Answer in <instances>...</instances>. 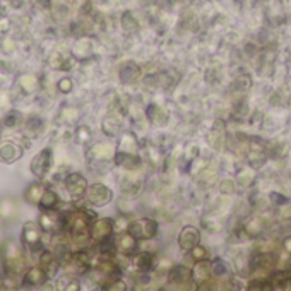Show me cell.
Here are the masks:
<instances>
[{
    "mask_svg": "<svg viewBox=\"0 0 291 291\" xmlns=\"http://www.w3.org/2000/svg\"><path fill=\"white\" fill-rule=\"evenodd\" d=\"M91 219L93 212L88 211H72L64 216V224L71 231V238L77 247H84L91 238Z\"/></svg>",
    "mask_w": 291,
    "mask_h": 291,
    "instance_id": "1",
    "label": "cell"
},
{
    "mask_svg": "<svg viewBox=\"0 0 291 291\" xmlns=\"http://www.w3.org/2000/svg\"><path fill=\"white\" fill-rule=\"evenodd\" d=\"M0 257H2L5 271L12 276H19L26 269V259L22 254V248L12 238L5 240L3 245L0 247Z\"/></svg>",
    "mask_w": 291,
    "mask_h": 291,
    "instance_id": "2",
    "label": "cell"
},
{
    "mask_svg": "<svg viewBox=\"0 0 291 291\" xmlns=\"http://www.w3.org/2000/svg\"><path fill=\"white\" fill-rule=\"evenodd\" d=\"M129 231L137 240H151V238H154L158 233V223L149 218L135 219L129 224Z\"/></svg>",
    "mask_w": 291,
    "mask_h": 291,
    "instance_id": "3",
    "label": "cell"
},
{
    "mask_svg": "<svg viewBox=\"0 0 291 291\" xmlns=\"http://www.w3.org/2000/svg\"><path fill=\"white\" fill-rule=\"evenodd\" d=\"M113 230H115V221H111L110 218H101V219H96L91 224L89 233H91V240L103 243L110 238Z\"/></svg>",
    "mask_w": 291,
    "mask_h": 291,
    "instance_id": "4",
    "label": "cell"
},
{
    "mask_svg": "<svg viewBox=\"0 0 291 291\" xmlns=\"http://www.w3.org/2000/svg\"><path fill=\"white\" fill-rule=\"evenodd\" d=\"M53 163V154H52V149H43L40 151V153L36 154V156L33 158V161H31V173L34 175V177L38 178H43L46 173H48L50 166H52Z\"/></svg>",
    "mask_w": 291,
    "mask_h": 291,
    "instance_id": "5",
    "label": "cell"
},
{
    "mask_svg": "<svg viewBox=\"0 0 291 291\" xmlns=\"http://www.w3.org/2000/svg\"><path fill=\"white\" fill-rule=\"evenodd\" d=\"M65 189L74 200L81 199L88 192V180L81 173H71L65 178Z\"/></svg>",
    "mask_w": 291,
    "mask_h": 291,
    "instance_id": "6",
    "label": "cell"
},
{
    "mask_svg": "<svg viewBox=\"0 0 291 291\" xmlns=\"http://www.w3.org/2000/svg\"><path fill=\"white\" fill-rule=\"evenodd\" d=\"M40 224L33 223V221H28L22 228V243L29 248V250H38L41 247V231H40Z\"/></svg>",
    "mask_w": 291,
    "mask_h": 291,
    "instance_id": "7",
    "label": "cell"
},
{
    "mask_svg": "<svg viewBox=\"0 0 291 291\" xmlns=\"http://www.w3.org/2000/svg\"><path fill=\"white\" fill-rule=\"evenodd\" d=\"M111 200V190L103 184H93L88 187V202L91 205H106Z\"/></svg>",
    "mask_w": 291,
    "mask_h": 291,
    "instance_id": "8",
    "label": "cell"
},
{
    "mask_svg": "<svg viewBox=\"0 0 291 291\" xmlns=\"http://www.w3.org/2000/svg\"><path fill=\"white\" fill-rule=\"evenodd\" d=\"M207 142L216 151H221L224 144H226V123L221 118H218L212 123V129L207 134Z\"/></svg>",
    "mask_w": 291,
    "mask_h": 291,
    "instance_id": "9",
    "label": "cell"
},
{
    "mask_svg": "<svg viewBox=\"0 0 291 291\" xmlns=\"http://www.w3.org/2000/svg\"><path fill=\"white\" fill-rule=\"evenodd\" d=\"M38 224H40L41 230L46 233H55V231H60L62 228H65L64 216L57 214V212H53V211L43 212V214L40 216V219H38Z\"/></svg>",
    "mask_w": 291,
    "mask_h": 291,
    "instance_id": "10",
    "label": "cell"
},
{
    "mask_svg": "<svg viewBox=\"0 0 291 291\" xmlns=\"http://www.w3.org/2000/svg\"><path fill=\"white\" fill-rule=\"evenodd\" d=\"M199 242H200V233L194 226H185L180 231V235H178V245L185 252H192V248L199 245Z\"/></svg>",
    "mask_w": 291,
    "mask_h": 291,
    "instance_id": "11",
    "label": "cell"
},
{
    "mask_svg": "<svg viewBox=\"0 0 291 291\" xmlns=\"http://www.w3.org/2000/svg\"><path fill=\"white\" fill-rule=\"evenodd\" d=\"M17 202H15L14 197L10 195H3L0 197V221L3 223H12L17 218Z\"/></svg>",
    "mask_w": 291,
    "mask_h": 291,
    "instance_id": "12",
    "label": "cell"
},
{
    "mask_svg": "<svg viewBox=\"0 0 291 291\" xmlns=\"http://www.w3.org/2000/svg\"><path fill=\"white\" fill-rule=\"evenodd\" d=\"M146 115H147V118H149V122L156 127H165V125H168V122H170L168 111H166L165 108H161L160 104H151V106H147Z\"/></svg>",
    "mask_w": 291,
    "mask_h": 291,
    "instance_id": "13",
    "label": "cell"
},
{
    "mask_svg": "<svg viewBox=\"0 0 291 291\" xmlns=\"http://www.w3.org/2000/svg\"><path fill=\"white\" fill-rule=\"evenodd\" d=\"M168 279H170V283H173V285H177V286H185L194 281L192 271L187 269L185 266H175L173 269L170 271Z\"/></svg>",
    "mask_w": 291,
    "mask_h": 291,
    "instance_id": "14",
    "label": "cell"
},
{
    "mask_svg": "<svg viewBox=\"0 0 291 291\" xmlns=\"http://www.w3.org/2000/svg\"><path fill=\"white\" fill-rule=\"evenodd\" d=\"M48 274L41 269L40 266L38 267H31V269L26 271L24 274V283L31 288H38V286H43L46 281H48Z\"/></svg>",
    "mask_w": 291,
    "mask_h": 291,
    "instance_id": "15",
    "label": "cell"
},
{
    "mask_svg": "<svg viewBox=\"0 0 291 291\" xmlns=\"http://www.w3.org/2000/svg\"><path fill=\"white\" fill-rule=\"evenodd\" d=\"M141 79V67L134 62H127L120 69V81L125 84H135Z\"/></svg>",
    "mask_w": 291,
    "mask_h": 291,
    "instance_id": "16",
    "label": "cell"
},
{
    "mask_svg": "<svg viewBox=\"0 0 291 291\" xmlns=\"http://www.w3.org/2000/svg\"><path fill=\"white\" fill-rule=\"evenodd\" d=\"M22 156V149L14 142H2L0 144V163H14Z\"/></svg>",
    "mask_w": 291,
    "mask_h": 291,
    "instance_id": "17",
    "label": "cell"
},
{
    "mask_svg": "<svg viewBox=\"0 0 291 291\" xmlns=\"http://www.w3.org/2000/svg\"><path fill=\"white\" fill-rule=\"evenodd\" d=\"M212 276V264L207 262V259L204 261H197L194 264L192 269V278L195 283H207V279Z\"/></svg>",
    "mask_w": 291,
    "mask_h": 291,
    "instance_id": "18",
    "label": "cell"
},
{
    "mask_svg": "<svg viewBox=\"0 0 291 291\" xmlns=\"http://www.w3.org/2000/svg\"><path fill=\"white\" fill-rule=\"evenodd\" d=\"M115 163L122 168H125L127 172H134L141 166V160H139L137 154L132 153H123V151H118L115 154Z\"/></svg>",
    "mask_w": 291,
    "mask_h": 291,
    "instance_id": "19",
    "label": "cell"
},
{
    "mask_svg": "<svg viewBox=\"0 0 291 291\" xmlns=\"http://www.w3.org/2000/svg\"><path fill=\"white\" fill-rule=\"evenodd\" d=\"M115 247L118 248V252H122V254H132V252L135 250V247H137V238H135L130 231L120 233V235L116 236Z\"/></svg>",
    "mask_w": 291,
    "mask_h": 291,
    "instance_id": "20",
    "label": "cell"
},
{
    "mask_svg": "<svg viewBox=\"0 0 291 291\" xmlns=\"http://www.w3.org/2000/svg\"><path fill=\"white\" fill-rule=\"evenodd\" d=\"M40 267L48 274V278H53L58 269V259L53 252H43L40 255Z\"/></svg>",
    "mask_w": 291,
    "mask_h": 291,
    "instance_id": "21",
    "label": "cell"
},
{
    "mask_svg": "<svg viewBox=\"0 0 291 291\" xmlns=\"http://www.w3.org/2000/svg\"><path fill=\"white\" fill-rule=\"evenodd\" d=\"M17 86L24 95H31L38 89V77L33 74H22L17 77Z\"/></svg>",
    "mask_w": 291,
    "mask_h": 291,
    "instance_id": "22",
    "label": "cell"
},
{
    "mask_svg": "<svg viewBox=\"0 0 291 291\" xmlns=\"http://www.w3.org/2000/svg\"><path fill=\"white\" fill-rule=\"evenodd\" d=\"M45 192V187L40 184V182H34V184L28 185V189L24 190V200H28L29 204H40L41 195Z\"/></svg>",
    "mask_w": 291,
    "mask_h": 291,
    "instance_id": "23",
    "label": "cell"
},
{
    "mask_svg": "<svg viewBox=\"0 0 291 291\" xmlns=\"http://www.w3.org/2000/svg\"><path fill=\"white\" fill-rule=\"evenodd\" d=\"M120 185H122L123 192L130 194V195H134V194H137L139 190H141L142 182H141V178H139V177H134V175L127 173L125 177H123L122 180H120Z\"/></svg>",
    "mask_w": 291,
    "mask_h": 291,
    "instance_id": "24",
    "label": "cell"
},
{
    "mask_svg": "<svg viewBox=\"0 0 291 291\" xmlns=\"http://www.w3.org/2000/svg\"><path fill=\"white\" fill-rule=\"evenodd\" d=\"M58 204H60V199H58V195L53 190H48L45 189L43 195H41V200H40V207L43 209V211H55L58 207Z\"/></svg>",
    "mask_w": 291,
    "mask_h": 291,
    "instance_id": "25",
    "label": "cell"
},
{
    "mask_svg": "<svg viewBox=\"0 0 291 291\" xmlns=\"http://www.w3.org/2000/svg\"><path fill=\"white\" fill-rule=\"evenodd\" d=\"M137 149H139V141H137V137H135V134L125 132V134L122 135V139H120V151L135 154Z\"/></svg>",
    "mask_w": 291,
    "mask_h": 291,
    "instance_id": "26",
    "label": "cell"
},
{
    "mask_svg": "<svg viewBox=\"0 0 291 291\" xmlns=\"http://www.w3.org/2000/svg\"><path fill=\"white\" fill-rule=\"evenodd\" d=\"M264 230V224H262V219L257 218V216H252V218H248V221L245 223V231L248 236H252V238H257L259 235L262 233Z\"/></svg>",
    "mask_w": 291,
    "mask_h": 291,
    "instance_id": "27",
    "label": "cell"
},
{
    "mask_svg": "<svg viewBox=\"0 0 291 291\" xmlns=\"http://www.w3.org/2000/svg\"><path fill=\"white\" fill-rule=\"evenodd\" d=\"M135 266H137L139 271L147 273V271H151L153 269V266H154V255L147 254V252H141V254L135 257Z\"/></svg>",
    "mask_w": 291,
    "mask_h": 291,
    "instance_id": "28",
    "label": "cell"
},
{
    "mask_svg": "<svg viewBox=\"0 0 291 291\" xmlns=\"http://www.w3.org/2000/svg\"><path fill=\"white\" fill-rule=\"evenodd\" d=\"M266 158H267V153H264L262 149H250L247 154L248 165L252 168H261L264 163H266Z\"/></svg>",
    "mask_w": 291,
    "mask_h": 291,
    "instance_id": "29",
    "label": "cell"
},
{
    "mask_svg": "<svg viewBox=\"0 0 291 291\" xmlns=\"http://www.w3.org/2000/svg\"><path fill=\"white\" fill-rule=\"evenodd\" d=\"M120 118H116L115 115H108L106 118L103 120V132L106 135H115L116 132H120Z\"/></svg>",
    "mask_w": 291,
    "mask_h": 291,
    "instance_id": "30",
    "label": "cell"
},
{
    "mask_svg": "<svg viewBox=\"0 0 291 291\" xmlns=\"http://www.w3.org/2000/svg\"><path fill=\"white\" fill-rule=\"evenodd\" d=\"M250 86H252L250 76L243 74V76L235 77V81H233V84H231V89L235 93H245V91H248V89H250Z\"/></svg>",
    "mask_w": 291,
    "mask_h": 291,
    "instance_id": "31",
    "label": "cell"
},
{
    "mask_svg": "<svg viewBox=\"0 0 291 291\" xmlns=\"http://www.w3.org/2000/svg\"><path fill=\"white\" fill-rule=\"evenodd\" d=\"M74 55H76L77 58H81V60L91 57V43H89V40L77 41V45L74 46Z\"/></svg>",
    "mask_w": 291,
    "mask_h": 291,
    "instance_id": "32",
    "label": "cell"
},
{
    "mask_svg": "<svg viewBox=\"0 0 291 291\" xmlns=\"http://www.w3.org/2000/svg\"><path fill=\"white\" fill-rule=\"evenodd\" d=\"M91 154L96 158L98 161H103V160H108V158L111 156V147L108 144H98L93 147Z\"/></svg>",
    "mask_w": 291,
    "mask_h": 291,
    "instance_id": "33",
    "label": "cell"
},
{
    "mask_svg": "<svg viewBox=\"0 0 291 291\" xmlns=\"http://www.w3.org/2000/svg\"><path fill=\"white\" fill-rule=\"evenodd\" d=\"M212 276H216V278L230 276V269H228L226 262H223L221 259H216V261L212 262Z\"/></svg>",
    "mask_w": 291,
    "mask_h": 291,
    "instance_id": "34",
    "label": "cell"
},
{
    "mask_svg": "<svg viewBox=\"0 0 291 291\" xmlns=\"http://www.w3.org/2000/svg\"><path fill=\"white\" fill-rule=\"evenodd\" d=\"M79 115H81V111L74 106H65V108H62V111H60V118L67 123H74L79 118Z\"/></svg>",
    "mask_w": 291,
    "mask_h": 291,
    "instance_id": "35",
    "label": "cell"
},
{
    "mask_svg": "<svg viewBox=\"0 0 291 291\" xmlns=\"http://www.w3.org/2000/svg\"><path fill=\"white\" fill-rule=\"evenodd\" d=\"M81 286H79V281H77L76 278H71V276H65L62 278L60 281H58V290H65V291H77Z\"/></svg>",
    "mask_w": 291,
    "mask_h": 291,
    "instance_id": "36",
    "label": "cell"
},
{
    "mask_svg": "<svg viewBox=\"0 0 291 291\" xmlns=\"http://www.w3.org/2000/svg\"><path fill=\"white\" fill-rule=\"evenodd\" d=\"M41 129H43V120H41V116L33 115L26 120V130L31 132V134H38Z\"/></svg>",
    "mask_w": 291,
    "mask_h": 291,
    "instance_id": "37",
    "label": "cell"
},
{
    "mask_svg": "<svg viewBox=\"0 0 291 291\" xmlns=\"http://www.w3.org/2000/svg\"><path fill=\"white\" fill-rule=\"evenodd\" d=\"M278 218L285 224L291 223V204L288 202V200L283 204H278Z\"/></svg>",
    "mask_w": 291,
    "mask_h": 291,
    "instance_id": "38",
    "label": "cell"
},
{
    "mask_svg": "<svg viewBox=\"0 0 291 291\" xmlns=\"http://www.w3.org/2000/svg\"><path fill=\"white\" fill-rule=\"evenodd\" d=\"M254 182H255V173L252 172V170L245 168L238 173V184L242 185V187H250Z\"/></svg>",
    "mask_w": 291,
    "mask_h": 291,
    "instance_id": "39",
    "label": "cell"
},
{
    "mask_svg": "<svg viewBox=\"0 0 291 291\" xmlns=\"http://www.w3.org/2000/svg\"><path fill=\"white\" fill-rule=\"evenodd\" d=\"M67 60H65L64 57L60 55V53H53L52 57H50V65H52L53 69H57V71H64V69H69L67 65Z\"/></svg>",
    "mask_w": 291,
    "mask_h": 291,
    "instance_id": "40",
    "label": "cell"
},
{
    "mask_svg": "<svg viewBox=\"0 0 291 291\" xmlns=\"http://www.w3.org/2000/svg\"><path fill=\"white\" fill-rule=\"evenodd\" d=\"M76 135H77V141H79L81 144H88V142L91 141V129L86 125H81L79 129H77Z\"/></svg>",
    "mask_w": 291,
    "mask_h": 291,
    "instance_id": "41",
    "label": "cell"
},
{
    "mask_svg": "<svg viewBox=\"0 0 291 291\" xmlns=\"http://www.w3.org/2000/svg\"><path fill=\"white\" fill-rule=\"evenodd\" d=\"M219 192L224 194V195H231V194H235V182L230 180V178H226V180H221Z\"/></svg>",
    "mask_w": 291,
    "mask_h": 291,
    "instance_id": "42",
    "label": "cell"
},
{
    "mask_svg": "<svg viewBox=\"0 0 291 291\" xmlns=\"http://www.w3.org/2000/svg\"><path fill=\"white\" fill-rule=\"evenodd\" d=\"M233 113L235 116H238V118H243V116H247L248 113V104L245 99H242V101L235 103V106H233Z\"/></svg>",
    "mask_w": 291,
    "mask_h": 291,
    "instance_id": "43",
    "label": "cell"
},
{
    "mask_svg": "<svg viewBox=\"0 0 291 291\" xmlns=\"http://www.w3.org/2000/svg\"><path fill=\"white\" fill-rule=\"evenodd\" d=\"M199 178H200V182L202 184H207V185H211V184H214V180H216V172L214 170H202V172L199 173Z\"/></svg>",
    "mask_w": 291,
    "mask_h": 291,
    "instance_id": "44",
    "label": "cell"
},
{
    "mask_svg": "<svg viewBox=\"0 0 291 291\" xmlns=\"http://www.w3.org/2000/svg\"><path fill=\"white\" fill-rule=\"evenodd\" d=\"M235 267L238 269V273H247V269H248V261H247V255L245 254H240V255H236V259H235Z\"/></svg>",
    "mask_w": 291,
    "mask_h": 291,
    "instance_id": "45",
    "label": "cell"
},
{
    "mask_svg": "<svg viewBox=\"0 0 291 291\" xmlns=\"http://www.w3.org/2000/svg\"><path fill=\"white\" fill-rule=\"evenodd\" d=\"M283 153V144L281 142H271L269 146H267V156L271 158H279Z\"/></svg>",
    "mask_w": 291,
    "mask_h": 291,
    "instance_id": "46",
    "label": "cell"
},
{
    "mask_svg": "<svg viewBox=\"0 0 291 291\" xmlns=\"http://www.w3.org/2000/svg\"><path fill=\"white\" fill-rule=\"evenodd\" d=\"M57 88H58V91H60V93H64V95H67V93H71V91H72L74 84H72V81L69 79V77H64V79L58 81Z\"/></svg>",
    "mask_w": 291,
    "mask_h": 291,
    "instance_id": "47",
    "label": "cell"
},
{
    "mask_svg": "<svg viewBox=\"0 0 291 291\" xmlns=\"http://www.w3.org/2000/svg\"><path fill=\"white\" fill-rule=\"evenodd\" d=\"M192 257H194V261H204V259H207V250H205L204 247H194L192 248Z\"/></svg>",
    "mask_w": 291,
    "mask_h": 291,
    "instance_id": "48",
    "label": "cell"
},
{
    "mask_svg": "<svg viewBox=\"0 0 291 291\" xmlns=\"http://www.w3.org/2000/svg\"><path fill=\"white\" fill-rule=\"evenodd\" d=\"M19 115L17 111H10L9 115L5 116V125L7 127H15V125H19V123H21V118H19Z\"/></svg>",
    "mask_w": 291,
    "mask_h": 291,
    "instance_id": "49",
    "label": "cell"
},
{
    "mask_svg": "<svg viewBox=\"0 0 291 291\" xmlns=\"http://www.w3.org/2000/svg\"><path fill=\"white\" fill-rule=\"evenodd\" d=\"M123 28H125L127 31H135V29H137V24H135V21L132 19L130 14L123 15Z\"/></svg>",
    "mask_w": 291,
    "mask_h": 291,
    "instance_id": "50",
    "label": "cell"
},
{
    "mask_svg": "<svg viewBox=\"0 0 291 291\" xmlns=\"http://www.w3.org/2000/svg\"><path fill=\"white\" fill-rule=\"evenodd\" d=\"M197 154H199V147H197L195 144L189 146L187 151H185V160H187V161H194L197 158Z\"/></svg>",
    "mask_w": 291,
    "mask_h": 291,
    "instance_id": "51",
    "label": "cell"
},
{
    "mask_svg": "<svg viewBox=\"0 0 291 291\" xmlns=\"http://www.w3.org/2000/svg\"><path fill=\"white\" fill-rule=\"evenodd\" d=\"M207 168V163L205 161H200V160H194V165H192V173H200L202 170Z\"/></svg>",
    "mask_w": 291,
    "mask_h": 291,
    "instance_id": "52",
    "label": "cell"
},
{
    "mask_svg": "<svg viewBox=\"0 0 291 291\" xmlns=\"http://www.w3.org/2000/svg\"><path fill=\"white\" fill-rule=\"evenodd\" d=\"M125 226H127L125 218H120V219H116V221H115V228H116V230H123Z\"/></svg>",
    "mask_w": 291,
    "mask_h": 291,
    "instance_id": "53",
    "label": "cell"
},
{
    "mask_svg": "<svg viewBox=\"0 0 291 291\" xmlns=\"http://www.w3.org/2000/svg\"><path fill=\"white\" fill-rule=\"evenodd\" d=\"M3 50H5V52H14V41L12 40L3 41Z\"/></svg>",
    "mask_w": 291,
    "mask_h": 291,
    "instance_id": "54",
    "label": "cell"
},
{
    "mask_svg": "<svg viewBox=\"0 0 291 291\" xmlns=\"http://www.w3.org/2000/svg\"><path fill=\"white\" fill-rule=\"evenodd\" d=\"M281 288H283V290H286V291H288V290H291V278L285 279V281L281 283Z\"/></svg>",
    "mask_w": 291,
    "mask_h": 291,
    "instance_id": "55",
    "label": "cell"
},
{
    "mask_svg": "<svg viewBox=\"0 0 291 291\" xmlns=\"http://www.w3.org/2000/svg\"><path fill=\"white\" fill-rule=\"evenodd\" d=\"M285 250H286V254L291 255V236L285 240Z\"/></svg>",
    "mask_w": 291,
    "mask_h": 291,
    "instance_id": "56",
    "label": "cell"
},
{
    "mask_svg": "<svg viewBox=\"0 0 291 291\" xmlns=\"http://www.w3.org/2000/svg\"><path fill=\"white\" fill-rule=\"evenodd\" d=\"M3 242H5V235H3V230L0 228V247L3 245Z\"/></svg>",
    "mask_w": 291,
    "mask_h": 291,
    "instance_id": "57",
    "label": "cell"
},
{
    "mask_svg": "<svg viewBox=\"0 0 291 291\" xmlns=\"http://www.w3.org/2000/svg\"><path fill=\"white\" fill-rule=\"evenodd\" d=\"M0 288H2V278H0Z\"/></svg>",
    "mask_w": 291,
    "mask_h": 291,
    "instance_id": "58",
    "label": "cell"
},
{
    "mask_svg": "<svg viewBox=\"0 0 291 291\" xmlns=\"http://www.w3.org/2000/svg\"><path fill=\"white\" fill-rule=\"evenodd\" d=\"M0 135H2V132H0Z\"/></svg>",
    "mask_w": 291,
    "mask_h": 291,
    "instance_id": "59",
    "label": "cell"
}]
</instances>
